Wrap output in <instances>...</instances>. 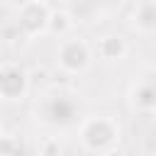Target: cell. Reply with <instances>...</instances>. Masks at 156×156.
<instances>
[{"instance_id": "obj_1", "label": "cell", "mask_w": 156, "mask_h": 156, "mask_svg": "<svg viewBox=\"0 0 156 156\" xmlns=\"http://www.w3.org/2000/svg\"><path fill=\"white\" fill-rule=\"evenodd\" d=\"M37 115L41 117L44 124H49L54 129H68V127H73L80 119L78 102L71 95H66V93H51V95H46L39 102Z\"/></svg>"}, {"instance_id": "obj_2", "label": "cell", "mask_w": 156, "mask_h": 156, "mask_svg": "<svg viewBox=\"0 0 156 156\" xmlns=\"http://www.w3.org/2000/svg\"><path fill=\"white\" fill-rule=\"evenodd\" d=\"M117 136H119V124L107 115L88 117L80 124V141L90 151H107L117 141Z\"/></svg>"}, {"instance_id": "obj_3", "label": "cell", "mask_w": 156, "mask_h": 156, "mask_svg": "<svg viewBox=\"0 0 156 156\" xmlns=\"http://www.w3.org/2000/svg\"><path fill=\"white\" fill-rule=\"evenodd\" d=\"M29 90V73L20 63L0 66V100H22Z\"/></svg>"}, {"instance_id": "obj_4", "label": "cell", "mask_w": 156, "mask_h": 156, "mask_svg": "<svg viewBox=\"0 0 156 156\" xmlns=\"http://www.w3.org/2000/svg\"><path fill=\"white\" fill-rule=\"evenodd\" d=\"M56 58L66 73H80L90 66V49L83 39H63L56 51Z\"/></svg>"}, {"instance_id": "obj_5", "label": "cell", "mask_w": 156, "mask_h": 156, "mask_svg": "<svg viewBox=\"0 0 156 156\" xmlns=\"http://www.w3.org/2000/svg\"><path fill=\"white\" fill-rule=\"evenodd\" d=\"M49 20H51V10L41 0H34V2L20 7L17 27L24 37H37L41 32H49Z\"/></svg>"}, {"instance_id": "obj_6", "label": "cell", "mask_w": 156, "mask_h": 156, "mask_svg": "<svg viewBox=\"0 0 156 156\" xmlns=\"http://www.w3.org/2000/svg\"><path fill=\"white\" fill-rule=\"evenodd\" d=\"M132 102H134V107H139L144 112L154 110L156 107V80H151V78L139 80L132 88Z\"/></svg>"}, {"instance_id": "obj_7", "label": "cell", "mask_w": 156, "mask_h": 156, "mask_svg": "<svg viewBox=\"0 0 156 156\" xmlns=\"http://www.w3.org/2000/svg\"><path fill=\"white\" fill-rule=\"evenodd\" d=\"M132 24L139 32H154L156 29V0H144L132 12Z\"/></svg>"}, {"instance_id": "obj_8", "label": "cell", "mask_w": 156, "mask_h": 156, "mask_svg": "<svg viewBox=\"0 0 156 156\" xmlns=\"http://www.w3.org/2000/svg\"><path fill=\"white\" fill-rule=\"evenodd\" d=\"M98 51H100V56L107 58V61H119V58H124V54H127V44H124L122 37H117V34H107V37L100 39Z\"/></svg>"}, {"instance_id": "obj_9", "label": "cell", "mask_w": 156, "mask_h": 156, "mask_svg": "<svg viewBox=\"0 0 156 156\" xmlns=\"http://www.w3.org/2000/svg\"><path fill=\"white\" fill-rule=\"evenodd\" d=\"M73 27V17L66 12V10H58V12H51V20H49V32L56 34V37H66Z\"/></svg>"}, {"instance_id": "obj_10", "label": "cell", "mask_w": 156, "mask_h": 156, "mask_svg": "<svg viewBox=\"0 0 156 156\" xmlns=\"http://www.w3.org/2000/svg\"><path fill=\"white\" fill-rule=\"evenodd\" d=\"M39 156H61V144H58V139H54V136L44 139V141L39 144Z\"/></svg>"}, {"instance_id": "obj_11", "label": "cell", "mask_w": 156, "mask_h": 156, "mask_svg": "<svg viewBox=\"0 0 156 156\" xmlns=\"http://www.w3.org/2000/svg\"><path fill=\"white\" fill-rule=\"evenodd\" d=\"M17 151H20V144H17V139L0 134V156H17Z\"/></svg>"}, {"instance_id": "obj_12", "label": "cell", "mask_w": 156, "mask_h": 156, "mask_svg": "<svg viewBox=\"0 0 156 156\" xmlns=\"http://www.w3.org/2000/svg\"><path fill=\"white\" fill-rule=\"evenodd\" d=\"M17 7H24V5H29V2H34V0H12Z\"/></svg>"}, {"instance_id": "obj_13", "label": "cell", "mask_w": 156, "mask_h": 156, "mask_svg": "<svg viewBox=\"0 0 156 156\" xmlns=\"http://www.w3.org/2000/svg\"><path fill=\"white\" fill-rule=\"evenodd\" d=\"M93 2H95V5H98V2H110V0H93Z\"/></svg>"}, {"instance_id": "obj_14", "label": "cell", "mask_w": 156, "mask_h": 156, "mask_svg": "<svg viewBox=\"0 0 156 156\" xmlns=\"http://www.w3.org/2000/svg\"><path fill=\"white\" fill-rule=\"evenodd\" d=\"M0 134H2V132H0Z\"/></svg>"}]
</instances>
